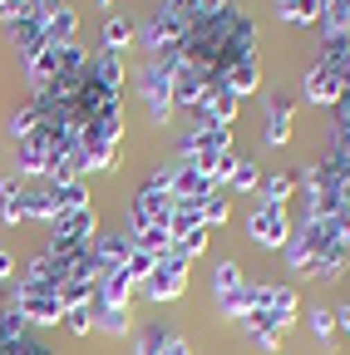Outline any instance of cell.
I'll use <instances>...</instances> for the list:
<instances>
[{
    "instance_id": "836d02e7",
    "label": "cell",
    "mask_w": 350,
    "mask_h": 355,
    "mask_svg": "<svg viewBox=\"0 0 350 355\" xmlns=\"http://www.w3.org/2000/svg\"><path fill=\"white\" fill-rule=\"evenodd\" d=\"M217 311H222V316H227V321H247V316H252V282H247L242 291H232V296H222V301H217Z\"/></svg>"
},
{
    "instance_id": "44dd1931",
    "label": "cell",
    "mask_w": 350,
    "mask_h": 355,
    "mask_svg": "<svg viewBox=\"0 0 350 355\" xmlns=\"http://www.w3.org/2000/svg\"><path fill=\"white\" fill-rule=\"evenodd\" d=\"M281 261L291 266V272H296V277H306V266H311V261H316V247H311V237H306L301 227H296V232L286 237V247H281Z\"/></svg>"
},
{
    "instance_id": "d6a6232c",
    "label": "cell",
    "mask_w": 350,
    "mask_h": 355,
    "mask_svg": "<svg viewBox=\"0 0 350 355\" xmlns=\"http://www.w3.org/2000/svg\"><path fill=\"white\" fill-rule=\"evenodd\" d=\"M207 237H212V227H193L188 237H178V242H173V257H183V261L193 266V261L207 252Z\"/></svg>"
},
{
    "instance_id": "4dcf8cb0",
    "label": "cell",
    "mask_w": 350,
    "mask_h": 355,
    "mask_svg": "<svg viewBox=\"0 0 350 355\" xmlns=\"http://www.w3.org/2000/svg\"><path fill=\"white\" fill-rule=\"evenodd\" d=\"M94 331H104V336H128V331H134L128 306H99V326H94Z\"/></svg>"
},
{
    "instance_id": "ab89813d",
    "label": "cell",
    "mask_w": 350,
    "mask_h": 355,
    "mask_svg": "<svg viewBox=\"0 0 350 355\" xmlns=\"http://www.w3.org/2000/svg\"><path fill=\"white\" fill-rule=\"evenodd\" d=\"M267 114H296V94H291V89H277V94H267Z\"/></svg>"
},
{
    "instance_id": "603a6c76",
    "label": "cell",
    "mask_w": 350,
    "mask_h": 355,
    "mask_svg": "<svg viewBox=\"0 0 350 355\" xmlns=\"http://www.w3.org/2000/svg\"><path fill=\"white\" fill-rule=\"evenodd\" d=\"M242 286H247V277H242L237 261H217V266H212V301H222V296H232V291H242Z\"/></svg>"
},
{
    "instance_id": "60d3db41",
    "label": "cell",
    "mask_w": 350,
    "mask_h": 355,
    "mask_svg": "<svg viewBox=\"0 0 350 355\" xmlns=\"http://www.w3.org/2000/svg\"><path fill=\"white\" fill-rule=\"evenodd\" d=\"M10 272H15V252H10V247H0V286H6Z\"/></svg>"
},
{
    "instance_id": "f6af8a7d",
    "label": "cell",
    "mask_w": 350,
    "mask_h": 355,
    "mask_svg": "<svg viewBox=\"0 0 350 355\" xmlns=\"http://www.w3.org/2000/svg\"><path fill=\"white\" fill-rule=\"evenodd\" d=\"M94 6H99V10H109V6H114V0H94Z\"/></svg>"
},
{
    "instance_id": "7dc6e473",
    "label": "cell",
    "mask_w": 350,
    "mask_h": 355,
    "mask_svg": "<svg viewBox=\"0 0 350 355\" xmlns=\"http://www.w3.org/2000/svg\"><path fill=\"white\" fill-rule=\"evenodd\" d=\"M345 183H350V178H345Z\"/></svg>"
},
{
    "instance_id": "7402d4cb",
    "label": "cell",
    "mask_w": 350,
    "mask_h": 355,
    "mask_svg": "<svg viewBox=\"0 0 350 355\" xmlns=\"http://www.w3.org/2000/svg\"><path fill=\"white\" fill-rule=\"evenodd\" d=\"M296 311H301V291H291V286H272V301H267V316L286 331L291 321H296Z\"/></svg>"
},
{
    "instance_id": "30bf717a",
    "label": "cell",
    "mask_w": 350,
    "mask_h": 355,
    "mask_svg": "<svg viewBox=\"0 0 350 355\" xmlns=\"http://www.w3.org/2000/svg\"><path fill=\"white\" fill-rule=\"evenodd\" d=\"M50 237H60V242H84V247H89V242L99 237V212H94V207L60 212V217L50 222Z\"/></svg>"
},
{
    "instance_id": "f546056e",
    "label": "cell",
    "mask_w": 350,
    "mask_h": 355,
    "mask_svg": "<svg viewBox=\"0 0 350 355\" xmlns=\"http://www.w3.org/2000/svg\"><path fill=\"white\" fill-rule=\"evenodd\" d=\"M321 64H331L335 74H345V79H350V35L321 40Z\"/></svg>"
},
{
    "instance_id": "ac0fdd59",
    "label": "cell",
    "mask_w": 350,
    "mask_h": 355,
    "mask_svg": "<svg viewBox=\"0 0 350 355\" xmlns=\"http://www.w3.org/2000/svg\"><path fill=\"white\" fill-rule=\"evenodd\" d=\"M89 69H94V79H99L104 89L123 94V55H114V50H94V55H89Z\"/></svg>"
},
{
    "instance_id": "4316f807",
    "label": "cell",
    "mask_w": 350,
    "mask_h": 355,
    "mask_svg": "<svg viewBox=\"0 0 350 355\" xmlns=\"http://www.w3.org/2000/svg\"><path fill=\"white\" fill-rule=\"evenodd\" d=\"M321 35H326V40L350 35V0H326V10H321Z\"/></svg>"
},
{
    "instance_id": "bcb514c9",
    "label": "cell",
    "mask_w": 350,
    "mask_h": 355,
    "mask_svg": "<svg viewBox=\"0 0 350 355\" xmlns=\"http://www.w3.org/2000/svg\"><path fill=\"white\" fill-rule=\"evenodd\" d=\"M6 301H10V291H6V286H0V306H6Z\"/></svg>"
},
{
    "instance_id": "2e32d148",
    "label": "cell",
    "mask_w": 350,
    "mask_h": 355,
    "mask_svg": "<svg viewBox=\"0 0 350 355\" xmlns=\"http://www.w3.org/2000/svg\"><path fill=\"white\" fill-rule=\"evenodd\" d=\"M301 188V173L296 168H277V173H261V202H291V193Z\"/></svg>"
},
{
    "instance_id": "e575fe53",
    "label": "cell",
    "mask_w": 350,
    "mask_h": 355,
    "mask_svg": "<svg viewBox=\"0 0 350 355\" xmlns=\"http://www.w3.org/2000/svg\"><path fill=\"white\" fill-rule=\"evenodd\" d=\"M35 128H40V109H35V104L25 99V104H20V109L10 114V139L20 144V139H30V133H35Z\"/></svg>"
},
{
    "instance_id": "7a4b0ae2",
    "label": "cell",
    "mask_w": 350,
    "mask_h": 355,
    "mask_svg": "<svg viewBox=\"0 0 350 355\" xmlns=\"http://www.w3.org/2000/svg\"><path fill=\"white\" fill-rule=\"evenodd\" d=\"M227 148H232V133L227 128H188L178 139V158L193 163V168H202V173H212V163L222 158Z\"/></svg>"
},
{
    "instance_id": "d590c367",
    "label": "cell",
    "mask_w": 350,
    "mask_h": 355,
    "mask_svg": "<svg viewBox=\"0 0 350 355\" xmlns=\"http://www.w3.org/2000/svg\"><path fill=\"white\" fill-rule=\"evenodd\" d=\"M256 188H261V168H256V158H237L232 193H256Z\"/></svg>"
},
{
    "instance_id": "5b68a950",
    "label": "cell",
    "mask_w": 350,
    "mask_h": 355,
    "mask_svg": "<svg viewBox=\"0 0 350 355\" xmlns=\"http://www.w3.org/2000/svg\"><path fill=\"white\" fill-rule=\"evenodd\" d=\"M6 40H10V50L20 55V64H25L30 55H40V50H45V10H40V6H25L20 15H10V20H6Z\"/></svg>"
},
{
    "instance_id": "b9f144b4",
    "label": "cell",
    "mask_w": 350,
    "mask_h": 355,
    "mask_svg": "<svg viewBox=\"0 0 350 355\" xmlns=\"http://www.w3.org/2000/svg\"><path fill=\"white\" fill-rule=\"evenodd\" d=\"M335 331H350V301H345V306L335 311Z\"/></svg>"
},
{
    "instance_id": "8d00e7d4",
    "label": "cell",
    "mask_w": 350,
    "mask_h": 355,
    "mask_svg": "<svg viewBox=\"0 0 350 355\" xmlns=\"http://www.w3.org/2000/svg\"><path fill=\"white\" fill-rule=\"evenodd\" d=\"M198 207H202V227H222V222L232 217V207H227V198H222V193H207Z\"/></svg>"
},
{
    "instance_id": "8fae6325",
    "label": "cell",
    "mask_w": 350,
    "mask_h": 355,
    "mask_svg": "<svg viewBox=\"0 0 350 355\" xmlns=\"http://www.w3.org/2000/svg\"><path fill=\"white\" fill-rule=\"evenodd\" d=\"M134 355H193V345H188L183 331H173V326H143Z\"/></svg>"
},
{
    "instance_id": "f35d334b",
    "label": "cell",
    "mask_w": 350,
    "mask_h": 355,
    "mask_svg": "<svg viewBox=\"0 0 350 355\" xmlns=\"http://www.w3.org/2000/svg\"><path fill=\"white\" fill-rule=\"evenodd\" d=\"M311 326H316V336H321V345L331 350V336H335V311H326V306H316V311H311Z\"/></svg>"
},
{
    "instance_id": "6da1fadb",
    "label": "cell",
    "mask_w": 350,
    "mask_h": 355,
    "mask_svg": "<svg viewBox=\"0 0 350 355\" xmlns=\"http://www.w3.org/2000/svg\"><path fill=\"white\" fill-rule=\"evenodd\" d=\"M247 237H252L256 247L281 252L286 237H291V207H281V202H256V212H247Z\"/></svg>"
},
{
    "instance_id": "ffe728a7",
    "label": "cell",
    "mask_w": 350,
    "mask_h": 355,
    "mask_svg": "<svg viewBox=\"0 0 350 355\" xmlns=\"http://www.w3.org/2000/svg\"><path fill=\"white\" fill-rule=\"evenodd\" d=\"M321 10H326V0H277V15L286 25H321Z\"/></svg>"
},
{
    "instance_id": "7c38bea8",
    "label": "cell",
    "mask_w": 350,
    "mask_h": 355,
    "mask_svg": "<svg viewBox=\"0 0 350 355\" xmlns=\"http://www.w3.org/2000/svg\"><path fill=\"white\" fill-rule=\"evenodd\" d=\"M89 252H94V261H99V277H109V272H119V266L134 257V242L119 237V232H99V237L89 242Z\"/></svg>"
},
{
    "instance_id": "52a82bcc",
    "label": "cell",
    "mask_w": 350,
    "mask_h": 355,
    "mask_svg": "<svg viewBox=\"0 0 350 355\" xmlns=\"http://www.w3.org/2000/svg\"><path fill=\"white\" fill-rule=\"evenodd\" d=\"M168 212H173V193H148V188H139L134 193V202H128V237L134 232H143V227H168Z\"/></svg>"
},
{
    "instance_id": "8992f818",
    "label": "cell",
    "mask_w": 350,
    "mask_h": 355,
    "mask_svg": "<svg viewBox=\"0 0 350 355\" xmlns=\"http://www.w3.org/2000/svg\"><path fill=\"white\" fill-rule=\"evenodd\" d=\"M237 109H242V99L232 94L227 84H207V94H202V104L193 109V119H198V128H232Z\"/></svg>"
},
{
    "instance_id": "3957f363",
    "label": "cell",
    "mask_w": 350,
    "mask_h": 355,
    "mask_svg": "<svg viewBox=\"0 0 350 355\" xmlns=\"http://www.w3.org/2000/svg\"><path fill=\"white\" fill-rule=\"evenodd\" d=\"M10 306L20 311L30 326H40V331L64 321V301H60V291H45V286H15V291H10Z\"/></svg>"
},
{
    "instance_id": "4fadbf2b",
    "label": "cell",
    "mask_w": 350,
    "mask_h": 355,
    "mask_svg": "<svg viewBox=\"0 0 350 355\" xmlns=\"http://www.w3.org/2000/svg\"><path fill=\"white\" fill-rule=\"evenodd\" d=\"M202 94H207V79H202L193 64H183L178 74H173V109H188V114H193V109L202 104Z\"/></svg>"
},
{
    "instance_id": "d6986e66",
    "label": "cell",
    "mask_w": 350,
    "mask_h": 355,
    "mask_svg": "<svg viewBox=\"0 0 350 355\" xmlns=\"http://www.w3.org/2000/svg\"><path fill=\"white\" fill-rule=\"evenodd\" d=\"M222 84L232 89L237 99H247V94H256V84H261V64H256V55L252 60H237L227 74H222Z\"/></svg>"
},
{
    "instance_id": "9a60e30c",
    "label": "cell",
    "mask_w": 350,
    "mask_h": 355,
    "mask_svg": "<svg viewBox=\"0 0 350 355\" xmlns=\"http://www.w3.org/2000/svg\"><path fill=\"white\" fill-rule=\"evenodd\" d=\"M74 35H79V15H74V6H60L45 15V44H74Z\"/></svg>"
},
{
    "instance_id": "e0dca14e",
    "label": "cell",
    "mask_w": 350,
    "mask_h": 355,
    "mask_svg": "<svg viewBox=\"0 0 350 355\" xmlns=\"http://www.w3.org/2000/svg\"><path fill=\"white\" fill-rule=\"evenodd\" d=\"M50 198H55V217L60 212H84L89 207V183H84V178H74V183H50Z\"/></svg>"
},
{
    "instance_id": "ee69618b",
    "label": "cell",
    "mask_w": 350,
    "mask_h": 355,
    "mask_svg": "<svg viewBox=\"0 0 350 355\" xmlns=\"http://www.w3.org/2000/svg\"><path fill=\"white\" fill-rule=\"evenodd\" d=\"M35 6H40V10H45V15H50V10L60 6V0H35Z\"/></svg>"
},
{
    "instance_id": "9c48e42d",
    "label": "cell",
    "mask_w": 350,
    "mask_h": 355,
    "mask_svg": "<svg viewBox=\"0 0 350 355\" xmlns=\"http://www.w3.org/2000/svg\"><path fill=\"white\" fill-rule=\"evenodd\" d=\"M168 193H173V202H202L207 193H217L212 188V178L202 173V168H193V163H173V183H168Z\"/></svg>"
},
{
    "instance_id": "484cf974",
    "label": "cell",
    "mask_w": 350,
    "mask_h": 355,
    "mask_svg": "<svg viewBox=\"0 0 350 355\" xmlns=\"http://www.w3.org/2000/svg\"><path fill=\"white\" fill-rule=\"evenodd\" d=\"M193 227H202V207H198V202H173V212H168V232H173V242L188 237Z\"/></svg>"
},
{
    "instance_id": "cb8c5ba5",
    "label": "cell",
    "mask_w": 350,
    "mask_h": 355,
    "mask_svg": "<svg viewBox=\"0 0 350 355\" xmlns=\"http://www.w3.org/2000/svg\"><path fill=\"white\" fill-rule=\"evenodd\" d=\"M242 326L252 331V340H256L261 350H277V345H281V326H277V321L267 316V311H252V316H247Z\"/></svg>"
},
{
    "instance_id": "277c9868",
    "label": "cell",
    "mask_w": 350,
    "mask_h": 355,
    "mask_svg": "<svg viewBox=\"0 0 350 355\" xmlns=\"http://www.w3.org/2000/svg\"><path fill=\"white\" fill-rule=\"evenodd\" d=\"M188 291V261L183 257H158V266H153V277L139 286V296H148L153 306H168V301H178Z\"/></svg>"
},
{
    "instance_id": "74e56055",
    "label": "cell",
    "mask_w": 350,
    "mask_h": 355,
    "mask_svg": "<svg viewBox=\"0 0 350 355\" xmlns=\"http://www.w3.org/2000/svg\"><path fill=\"white\" fill-rule=\"evenodd\" d=\"M291 144V114H267V148Z\"/></svg>"
},
{
    "instance_id": "ba28073f",
    "label": "cell",
    "mask_w": 350,
    "mask_h": 355,
    "mask_svg": "<svg viewBox=\"0 0 350 355\" xmlns=\"http://www.w3.org/2000/svg\"><path fill=\"white\" fill-rule=\"evenodd\" d=\"M340 89H345V74H335L331 64H311L306 69V79H301V94H306V104H321V109H335V99H340Z\"/></svg>"
},
{
    "instance_id": "1f68e13d",
    "label": "cell",
    "mask_w": 350,
    "mask_h": 355,
    "mask_svg": "<svg viewBox=\"0 0 350 355\" xmlns=\"http://www.w3.org/2000/svg\"><path fill=\"white\" fill-rule=\"evenodd\" d=\"M94 326H99V306H94V301H89V306H69V311H64V331H69V336H89Z\"/></svg>"
},
{
    "instance_id": "d4e9b609",
    "label": "cell",
    "mask_w": 350,
    "mask_h": 355,
    "mask_svg": "<svg viewBox=\"0 0 350 355\" xmlns=\"http://www.w3.org/2000/svg\"><path fill=\"white\" fill-rule=\"evenodd\" d=\"M128 242H134V252H148V257H168V252H173V232L163 227V222H158V227H143V232H134Z\"/></svg>"
},
{
    "instance_id": "f1b7e54d",
    "label": "cell",
    "mask_w": 350,
    "mask_h": 355,
    "mask_svg": "<svg viewBox=\"0 0 350 355\" xmlns=\"http://www.w3.org/2000/svg\"><path fill=\"white\" fill-rule=\"evenodd\" d=\"M134 35H139V25H128L123 15H109V20H104V50L123 55L128 44H134Z\"/></svg>"
},
{
    "instance_id": "5bb4252c",
    "label": "cell",
    "mask_w": 350,
    "mask_h": 355,
    "mask_svg": "<svg viewBox=\"0 0 350 355\" xmlns=\"http://www.w3.org/2000/svg\"><path fill=\"white\" fill-rule=\"evenodd\" d=\"M350 266V247H331V252H316V261L306 266V282H340Z\"/></svg>"
},
{
    "instance_id": "83f0119b",
    "label": "cell",
    "mask_w": 350,
    "mask_h": 355,
    "mask_svg": "<svg viewBox=\"0 0 350 355\" xmlns=\"http://www.w3.org/2000/svg\"><path fill=\"white\" fill-rule=\"evenodd\" d=\"M0 222L6 227H20V178H0Z\"/></svg>"
},
{
    "instance_id": "7bdbcfd3",
    "label": "cell",
    "mask_w": 350,
    "mask_h": 355,
    "mask_svg": "<svg viewBox=\"0 0 350 355\" xmlns=\"http://www.w3.org/2000/svg\"><path fill=\"white\" fill-rule=\"evenodd\" d=\"M335 109H350V79H345V89H340V99H335Z\"/></svg>"
}]
</instances>
